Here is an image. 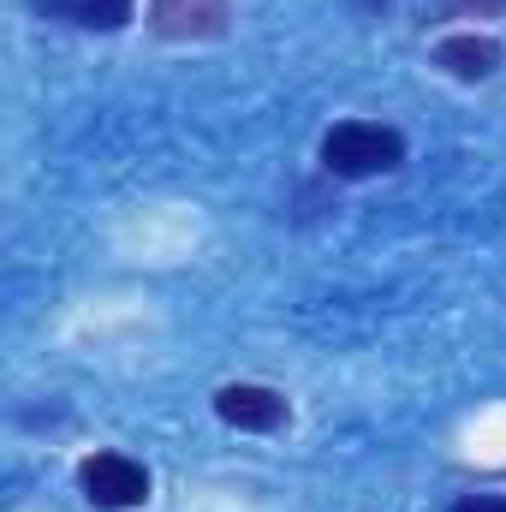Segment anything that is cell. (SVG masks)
<instances>
[{"label":"cell","mask_w":506,"mask_h":512,"mask_svg":"<svg viewBox=\"0 0 506 512\" xmlns=\"http://www.w3.org/2000/svg\"><path fill=\"white\" fill-rule=\"evenodd\" d=\"M322 167L334 179H381V173L405 167V137L376 120H340L322 137Z\"/></svg>","instance_id":"cell-1"},{"label":"cell","mask_w":506,"mask_h":512,"mask_svg":"<svg viewBox=\"0 0 506 512\" xmlns=\"http://www.w3.org/2000/svg\"><path fill=\"white\" fill-rule=\"evenodd\" d=\"M78 495L96 512H131L149 501V471L126 453H90L78 465Z\"/></svg>","instance_id":"cell-2"},{"label":"cell","mask_w":506,"mask_h":512,"mask_svg":"<svg viewBox=\"0 0 506 512\" xmlns=\"http://www.w3.org/2000/svg\"><path fill=\"white\" fill-rule=\"evenodd\" d=\"M233 24V0H149V30L161 42H215Z\"/></svg>","instance_id":"cell-3"},{"label":"cell","mask_w":506,"mask_h":512,"mask_svg":"<svg viewBox=\"0 0 506 512\" xmlns=\"http://www.w3.org/2000/svg\"><path fill=\"white\" fill-rule=\"evenodd\" d=\"M215 417H221L227 429L274 435V429L292 423V405H286V393H274V387H262V382H227L215 393Z\"/></svg>","instance_id":"cell-4"},{"label":"cell","mask_w":506,"mask_h":512,"mask_svg":"<svg viewBox=\"0 0 506 512\" xmlns=\"http://www.w3.org/2000/svg\"><path fill=\"white\" fill-rule=\"evenodd\" d=\"M506 60V48L495 36H477V30H453V36H441L435 42V66L447 72V78H459V84H483V78H495Z\"/></svg>","instance_id":"cell-5"},{"label":"cell","mask_w":506,"mask_h":512,"mask_svg":"<svg viewBox=\"0 0 506 512\" xmlns=\"http://www.w3.org/2000/svg\"><path fill=\"white\" fill-rule=\"evenodd\" d=\"M30 12L72 30H126L137 18V0H30Z\"/></svg>","instance_id":"cell-6"},{"label":"cell","mask_w":506,"mask_h":512,"mask_svg":"<svg viewBox=\"0 0 506 512\" xmlns=\"http://www.w3.org/2000/svg\"><path fill=\"white\" fill-rule=\"evenodd\" d=\"M435 18H495L506 12V0H429Z\"/></svg>","instance_id":"cell-7"},{"label":"cell","mask_w":506,"mask_h":512,"mask_svg":"<svg viewBox=\"0 0 506 512\" xmlns=\"http://www.w3.org/2000/svg\"><path fill=\"white\" fill-rule=\"evenodd\" d=\"M447 512H506V495H465V501H453Z\"/></svg>","instance_id":"cell-8"}]
</instances>
